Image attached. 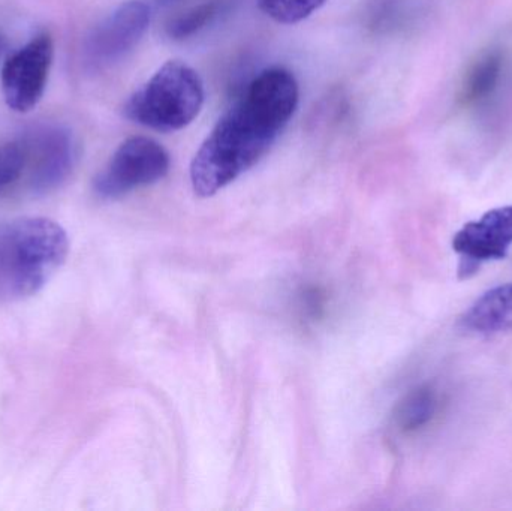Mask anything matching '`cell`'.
Masks as SVG:
<instances>
[{
	"label": "cell",
	"mask_w": 512,
	"mask_h": 511,
	"mask_svg": "<svg viewBox=\"0 0 512 511\" xmlns=\"http://www.w3.org/2000/svg\"><path fill=\"white\" fill-rule=\"evenodd\" d=\"M298 99L288 69L274 66L255 77L195 153L189 170L195 194L213 197L255 167L285 131Z\"/></svg>",
	"instance_id": "obj_1"
},
{
	"label": "cell",
	"mask_w": 512,
	"mask_h": 511,
	"mask_svg": "<svg viewBox=\"0 0 512 511\" xmlns=\"http://www.w3.org/2000/svg\"><path fill=\"white\" fill-rule=\"evenodd\" d=\"M68 234L48 218L0 224V303L41 291L68 257Z\"/></svg>",
	"instance_id": "obj_2"
},
{
	"label": "cell",
	"mask_w": 512,
	"mask_h": 511,
	"mask_svg": "<svg viewBox=\"0 0 512 511\" xmlns=\"http://www.w3.org/2000/svg\"><path fill=\"white\" fill-rule=\"evenodd\" d=\"M204 96L200 74L182 60H168L129 96L123 114L155 131H180L200 114Z\"/></svg>",
	"instance_id": "obj_3"
},
{
	"label": "cell",
	"mask_w": 512,
	"mask_h": 511,
	"mask_svg": "<svg viewBox=\"0 0 512 511\" xmlns=\"http://www.w3.org/2000/svg\"><path fill=\"white\" fill-rule=\"evenodd\" d=\"M170 153L149 137L123 141L93 180V191L102 200H117L144 186L155 185L167 176Z\"/></svg>",
	"instance_id": "obj_4"
},
{
	"label": "cell",
	"mask_w": 512,
	"mask_h": 511,
	"mask_svg": "<svg viewBox=\"0 0 512 511\" xmlns=\"http://www.w3.org/2000/svg\"><path fill=\"white\" fill-rule=\"evenodd\" d=\"M150 8L143 0L120 3L84 38L81 60L87 72H101L125 59L149 29Z\"/></svg>",
	"instance_id": "obj_5"
},
{
	"label": "cell",
	"mask_w": 512,
	"mask_h": 511,
	"mask_svg": "<svg viewBox=\"0 0 512 511\" xmlns=\"http://www.w3.org/2000/svg\"><path fill=\"white\" fill-rule=\"evenodd\" d=\"M27 152L24 189L33 197L59 189L74 171L78 159L77 143L68 128L42 125L23 135Z\"/></svg>",
	"instance_id": "obj_6"
},
{
	"label": "cell",
	"mask_w": 512,
	"mask_h": 511,
	"mask_svg": "<svg viewBox=\"0 0 512 511\" xmlns=\"http://www.w3.org/2000/svg\"><path fill=\"white\" fill-rule=\"evenodd\" d=\"M53 57V38L41 33L6 60L0 83L3 98L11 110L27 113L38 105L47 87Z\"/></svg>",
	"instance_id": "obj_7"
},
{
	"label": "cell",
	"mask_w": 512,
	"mask_h": 511,
	"mask_svg": "<svg viewBox=\"0 0 512 511\" xmlns=\"http://www.w3.org/2000/svg\"><path fill=\"white\" fill-rule=\"evenodd\" d=\"M511 245L512 206L490 210L463 225L453 239V249L460 257V278H469L487 261L507 257Z\"/></svg>",
	"instance_id": "obj_8"
},
{
	"label": "cell",
	"mask_w": 512,
	"mask_h": 511,
	"mask_svg": "<svg viewBox=\"0 0 512 511\" xmlns=\"http://www.w3.org/2000/svg\"><path fill=\"white\" fill-rule=\"evenodd\" d=\"M460 327L475 335H495L512 330V284L493 288L460 318Z\"/></svg>",
	"instance_id": "obj_9"
},
{
	"label": "cell",
	"mask_w": 512,
	"mask_h": 511,
	"mask_svg": "<svg viewBox=\"0 0 512 511\" xmlns=\"http://www.w3.org/2000/svg\"><path fill=\"white\" fill-rule=\"evenodd\" d=\"M502 71H504V56L499 51H492L481 57L466 75L465 84L460 93L462 104L474 105L489 98L501 81Z\"/></svg>",
	"instance_id": "obj_10"
},
{
	"label": "cell",
	"mask_w": 512,
	"mask_h": 511,
	"mask_svg": "<svg viewBox=\"0 0 512 511\" xmlns=\"http://www.w3.org/2000/svg\"><path fill=\"white\" fill-rule=\"evenodd\" d=\"M438 410V396L430 386H420L409 392L397 405V426L403 432H415L424 428Z\"/></svg>",
	"instance_id": "obj_11"
},
{
	"label": "cell",
	"mask_w": 512,
	"mask_h": 511,
	"mask_svg": "<svg viewBox=\"0 0 512 511\" xmlns=\"http://www.w3.org/2000/svg\"><path fill=\"white\" fill-rule=\"evenodd\" d=\"M27 152L23 137L0 143V197L11 194L26 180Z\"/></svg>",
	"instance_id": "obj_12"
},
{
	"label": "cell",
	"mask_w": 512,
	"mask_h": 511,
	"mask_svg": "<svg viewBox=\"0 0 512 511\" xmlns=\"http://www.w3.org/2000/svg\"><path fill=\"white\" fill-rule=\"evenodd\" d=\"M327 0H259V9L280 24H295L309 18Z\"/></svg>",
	"instance_id": "obj_13"
},
{
	"label": "cell",
	"mask_w": 512,
	"mask_h": 511,
	"mask_svg": "<svg viewBox=\"0 0 512 511\" xmlns=\"http://www.w3.org/2000/svg\"><path fill=\"white\" fill-rule=\"evenodd\" d=\"M218 11V3L210 2L195 6L170 21L167 26L168 36L174 41H182L189 36H194L195 33L212 23L213 18L218 15Z\"/></svg>",
	"instance_id": "obj_14"
}]
</instances>
